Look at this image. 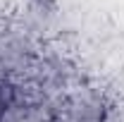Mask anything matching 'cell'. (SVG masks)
Returning a JSON list of instances; mask_svg holds the SVG:
<instances>
[{"mask_svg":"<svg viewBox=\"0 0 124 122\" xmlns=\"http://www.w3.org/2000/svg\"><path fill=\"white\" fill-rule=\"evenodd\" d=\"M108 105L110 101L105 91L84 79L57 105L53 122H103Z\"/></svg>","mask_w":124,"mask_h":122,"instance_id":"2","label":"cell"},{"mask_svg":"<svg viewBox=\"0 0 124 122\" xmlns=\"http://www.w3.org/2000/svg\"><path fill=\"white\" fill-rule=\"evenodd\" d=\"M103 122H124V101H110Z\"/></svg>","mask_w":124,"mask_h":122,"instance_id":"5","label":"cell"},{"mask_svg":"<svg viewBox=\"0 0 124 122\" xmlns=\"http://www.w3.org/2000/svg\"><path fill=\"white\" fill-rule=\"evenodd\" d=\"M12 19L46 46L57 34L60 10H57L55 0H24L12 15Z\"/></svg>","mask_w":124,"mask_h":122,"instance_id":"3","label":"cell"},{"mask_svg":"<svg viewBox=\"0 0 124 122\" xmlns=\"http://www.w3.org/2000/svg\"><path fill=\"white\" fill-rule=\"evenodd\" d=\"M15 96H17L15 81H10V79H0V115H2L7 108L12 105Z\"/></svg>","mask_w":124,"mask_h":122,"instance_id":"4","label":"cell"},{"mask_svg":"<svg viewBox=\"0 0 124 122\" xmlns=\"http://www.w3.org/2000/svg\"><path fill=\"white\" fill-rule=\"evenodd\" d=\"M43 43L10 17L0 26V74L10 81H24Z\"/></svg>","mask_w":124,"mask_h":122,"instance_id":"1","label":"cell"}]
</instances>
